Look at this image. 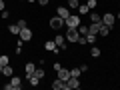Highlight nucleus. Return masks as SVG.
<instances>
[{"label":"nucleus","instance_id":"nucleus-12","mask_svg":"<svg viewBox=\"0 0 120 90\" xmlns=\"http://www.w3.org/2000/svg\"><path fill=\"white\" fill-rule=\"evenodd\" d=\"M24 72H26V78H30L32 74L36 72V64H32V62H28V64L24 66Z\"/></svg>","mask_w":120,"mask_h":90},{"label":"nucleus","instance_id":"nucleus-24","mask_svg":"<svg viewBox=\"0 0 120 90\" xmlns=\"http://www.w3.org/2000/svg\"><path fill=\"white\" fill-rule=\"evenodd\" d=\"M6 64H10V60H8L6 54H2V56H0V66H6Z\"/></svg>","mask_w":120,"mask_h":90},{"label":"nucleus","instance_id":"nucleus-34","mask_svg":"<svg viewBox=\"0 0 120 90\" xmlns=\"http://www.w3.org/2000/svg\"><path fill=\"white\" fill-rule=\"evenodd\" d=\"M20 2H24V0H20Z\"/></svg>","mask_w":120,"mask_h":90},{"label":"nucleus","instance_id":"nucleus-2","mask_svg":"<svg viewBox=\"0 0 120 90\" xmlns=\"http://www.w3.org/2000/svg\"><path fill=\"white\" fill-rule=\"evenodd\" d=\"M64 26H68V28H78V26H80V16L70 14V16L64 20Z\"/></svg>","mask_w":120,"mask_h":90},{"label":"nucleus","instance_id":"nucleus-13","mask_svg":"<svg viewBox=\"0 0 120 90\" xmlns=\"http://www.w3.org/2000/svg\"><path fill=\"white\" fill-rule=\"evenodd\" d=\"M52 88H54V90H66V82L60 80V78H56V80L52 82Z\"/></svg>","mask_w":120,"mask_h":90},{"label":"nucleus","instance_id":"nucleus-33","mask_svg":"<svg viewBox=\"0 0 120 90\" xmlns=\"http://www.w3.org/2000/svg\"><path fill=\"white\" fill-rule=\"evenodd\" d=\"M0 74H2V68H0Z\"/></svg>","mask_w":120,"mask_h":90},{"label":"nucleus","instance_id":"nucleus-7","mask_svg":"<svg viewBox=\"0 0 120 90\" xmlns=\"http://www.w3.org/2000/svg\"><path fill=\"white\" fill-rule=\"evenodd\" d=\"M54 42H56V46H58L60 50H66V46H68V42H66V38H64L62 34L54 36Z\"/></svg>","mask_w":120,"mask_h":90},{"label":"nucleus","instance_id":"nucleus-16","mask_svg":"<svg viewBox=\"0 0 120 90\" xmlns=\"http://www.w3.org/2000/svg\"><path fill=\"white\" fill-rule=\"evenodd\" d=\"M108 32H110V26H106V24H102L98 30V34H102V36H108Z\"/></svg>","mask_w":120,"mask_h":90},{"label":"nucleus","instance_id":"nucleus-21","mask_svg":"<svg viewBox=\"0 0 120 90\" xmlns=\"http://www.w3.org/2000/svg\"><path fill=\"white\" fill-rule=\"evenodd\" d=\"M78 34H82V36H86V34H88V26H84V24H80V26H78Z\"/></svg>","mask_w":120,"mask_h":90},{"label":"nucleus","instance_id":"nucleus-1","mask_svg":"<svg viewBox=\"0 0 120 90\" xmlns=\"http://www.w3.org/2000/svg\"><path fill=\"white\" fill-rule=\"evenodd\" d=\"M22 88V80L18 76H10V82L4 84V90H20Z\"/></svg>","mask_w":120,"mask_h":90},{"label":"nucleus","instance_id":"nucleus-35","mask_svg":"<svg viewBox=\"0 0 120 90\" xmlns=\"http://www.w3.org/2000/svg\"><path fill=\"white\" fill-rule=\"evenodd\" d=\"M118 6H120V2H118Z\"/></svg>","mask_w":120,"mask_h":90},{"label":"nucleus","instance_id":"nucleus-23","mask_svg":"<svg viewBox=\"0 0 120 90\" xmlns=\"http://www.w3.org/2000/svg\"><path fill=\"white\" fill-rule=\"evenodd\" d=\"M34 76H38L40 80H42V78L46 76V72H44V68H36V72H34Z\"/></svg>","mask_w":120,"mask_h":90},{"label":"nucleus","instance_id":"nucleus-4","mask_svg":"<svg viewBox=\"0 0 120 90\" xmlns=\"http://www.w3.org/2000/svg\"><path fill=\"white\" fill-rule=\"evenodd\" d=\"M20 40L22 42H30V40H32V30L28 28V26H24V28H20Z\"/></svg>","mask_w":120,"mask_h":90},{"label":"nucleus","instance_id":"nucleus-25","mask_svg":"<svg viewBox=\"0 0 120 90\" xmlns=\"http://www.w3.org/2000/svg\"><path fill=\"white\" fill-rule=\"evenodd\" d=\"M90 20H92V22H102V16H100V14H96V12H92Z\"/></svg>","mask_w":120,"mask_h":90},{"label":"nucleus","instance_id":"nucleus-20","mask_svg":"<svg viewBox=\"0 0 120 90\" xmlns=\"http://www.w3.org/2000/svg\"><path fill=\"white\" fill-rule=\"evenodd\" d=\"M78 6H80V2H78V0H68V8L78 10Z\"/></svg>","mask_w":120,"mask_h":90},{"label":"nucleus","instance_id":"nucleus-36","mask_svg":"<svg viewBox=\"0 0 120 90\" xmlns=\"http://www.w3.org/2000/svg\"><path fill=\"white\" fill-rule=\"evenodd\" d=\"M66 2H68V0H66Z\"/></svg>","mask_w":120,"mask_h":90},{"label":"nucleus","instance_id":"nucleus-8","mask_svg":"<svg viewBox=\"0 0 120 90\" xmlns=\"http://www.w3.org/2000/svg\"><path fill=\"white\" fill-rule=\"evenodd\" d=\"M68 88H72V90H78V88H80V82H78V78L70 76L68 80H66V90H68Z\"/></svg>","mask_w":120,"mask_h":90},{"label":"nucleus","instance_id":"nucleus-15","mask_svg":"<svg viewBox=\"0 0 120 90\" xmlns=\"http://www.w3.org/2000/svg\"><path fill=\"white\" fill-rule=\"evenodd\" d=\"M8 32H10V34H20V26H18V24H10L8 26Z\"/></svg>","mask_w":120,"mask_h":90},{"label":"nucleus","instance_id":"nucleus-10","mask_svg":"<svg viewBox=\"0 0 120 90\" xmlns=\"http://www.w3.org/2000/svg\"><path fill=\"white\" fill-rule=\"evenodd\" d=\"M56 14H58L60 18H64V20H66V18L70 16V8H68V6H58V12H56Z\"/></svg>","mask_w":120,"mask_h":90},{"label":"nucleus","instance_id":"nucleus-28","mask_svg":"<svg viewBox=\"0 0 120 90\" xmlns=\"http://www.w3.org/2000/svg\"><path fill=\"white\" fill-rule=\"evenodd\" d=\"M16 24H18V26H20V28H24V26H26V20H18V22H16Z\"/></svg>","mask_w":120,"mask_h":90},{"label":"nucleus","instance_id":"nucleus-9","mask_svg":"<svg viewBox=\"0 0 120 90\" xmlns=\"http://www.w3.org/2000/svg\"><path fill=\"white\" fill-rule=\"evenodd\" d=\"M56 74H58V78H60V80H68V78H70V70H66V68H62V66H60V68L58 70H56Z\"/></svg>","mask_w":120,"mask_h":90},{"label":"nucleus","instance_id":"nucleus-17","mask_svg":"<svg viewBox=\"0 0 120 90\" xmlns=\"http://www.w3.org/2000/svg\"><path fill=\"white\" fill-rule=\"evenodd\" d=\"M88 12H90L88 4H80V6H78V14H88Z\"/></svg>","mask_w":120,"mask_h":90},{"label":"nucleus","instance_id":"nucleus-19","mask_svg":"<svg viewBox=\"0 0 120 90\" xmlns=\"http://www.w3.org/2000/svg\"><path fill=\"white\" fill-rule=\"evenodd\" d=\"M28 82H30V86H38V82H40V78H38V76H34V74H32V76L28 78Z\"/></svg>","mask_w":120,"mask_h":90},{"label":"nucleus","instance_id":"nucleus-29","mask_svg":"<svg viewBox=\"0 0 120 90\" xmlns=\"http://www.w3.org/2000/svg\"><path fill=\"white\" fill-rule=\"evenodd\" d=\"M4 6H6V4H4V0H0V12H2V10H6Z\"/></svg>","mask_w":120,"mask_h":90},{"label":"nucleus","instance_id":"nucleus-5","mask_svg":"<svg viewBox=\"0 0 120 90\" xmlns=\"http://www.w3.org/2000/svg\"><path fill=\"white\" fill-rule=\"evenodd\" d=\"M62 26H64V18H60L58 14H56L54 18H50V28L52 30H60Z\"/></svg>","mask_w":120,"mask_h":90},{"label":"nucleus","instance_id":"nucleus-14","mask_svg":"<svg viewBox=\"0 0 120 90\" xmlns=\"http://www.w3.org/2000/svg\"><path fill=\"white\" fill-rule=\"evenodd\" d=\"M0 68H2V74H4V76H14V68H12V66H10V64H6V66H0Z\"/></svg>","mask_w":120,"mask_h":90},{"label":"nucleus","instance_id":"nucleus-26","mask_svg":"<svg viewBox=\"0 0 120 90\" xmlns=\"http://www.w3.org/2000/svg\"><path fill=\"white\" fill-rule=\"evenodd\" d=\"M80 74H82V70H80V68H72V70H70V76H74V78H78Z\"/></svg>","mask_w":120,"mask_h":90},{"label":"nucleus","instance_id":"nucleus-18","mask_svg":"<svg viewBox=\"0 0 120 90\" xmlns=\"http://www.w3.org/2000/svg\"><path fill=\"white\" fill-rule=\"evenodd\" d=\"M100 52H102V50H100L98 46H94V44H92V50H90V54L94 56V58H98V56H100Z\"/></svg>","mask_w":120,"mask_h":90},{"label":"nucleus","instance_id":"nucleus-11","mask_svg":"<svg viewBox=\"0 0 120 90\" xmlns=\"http://www.w3.org/2000/svg\"><path fill=\"white\" fill-rule=\"evenodd\" d=\"M44 48H46L48 52H60V48L56 46L54 40H48V42H44Z\"/></svg>","mask_w":120,"mask_h":90},{"label":"nucleus","instance_id":"nucleus-32","mask_svg":"<svg viewBox=\"0 0 120 90\" xmlns=\"http://www.w3.org/2000/svg\"><path fill=\"white\" fill-rule=\"evenodd\" d=\"M28 2H38V0H28Z\"/></svg>","mask_w":120,"mask_h":90},{"label":"nucleus","instance_id":"nucleus-22","mask_svg":"<svg viewBox=\"0 0 120 90\" xmlns=\"http://www.w3.org/2000/svg\"><path fill=\"white\" fill-rule=\"evenodd\" d=\"M86 42H88V44H94L96 42V34H90V32H88V34H86Z\"/></svg>","mask_w":120,"mask_h":90},{"label":"nucleus","instance_id":"nucleus-31","mask_svg":"<svg viewBox=\"0 0 120 90\" xmlns=\"http://www.w3.org/2000/svg\"><path fill=\"white\" fill-rule=\"evenodd\" d=\"M116 20H120V12H118V16H116Z\"/></svg>","mask_w":120,"mask_h":90},{"label":"nucleus","instance_id":"nucleus-3","mask_svg":"<svg viewBox=\"0 0 120 90\" xmlns=\"http://www.w3.org/2000/svg\"><path fill=\"white\" fill-rule=\"evenodd\" d=\"M78 36H80L78 34V28H68L64 38H66V42H78Z\"/></svg>","mask_w":120,"mask_h":90},{"label":"nucleus","instance_id":"nucleus-30","mask_svg":"<svg viewBox=\"0 0 120 90\" xmlns=\"http://www.w3.org/2000/svg\"><path fill=\"white\" fill-rule=\"evenodd\" d=\"M48 2H50V0H38V4H42V6H46Z\"/></svg>","mask_w":120,"mask_h":90},{"label":"nucleus","instance_id":"nucleus-6","mask_svg":"<svg viewBox=\"0 0 120 90\" xmlns=\"http://www.w3.org/2000/svg\"><path fill=\"white\" fill-rule=\"evenodd\" d=\"M114 22H116V16H114V14L106 12V14H104V16H102V24L110 26V28H112V26H114Z\"/></svg>","mask_w":120,"mask_h":90},{"label":"nucleus","instance_id":"nucleus-27","mask_svg":"<svg viewBox=\"0 0 120 90\" xmlns=\"http://www.w3.org/2000/svg\"><path fill=\"white\" fill-rule=\"evenodd\" d=\"M86 4H88V8H90V10H94L96 6H98V2H96V0H88Z\"/></svg>","mask_w":120,"mask_h":90}]
</instances>
